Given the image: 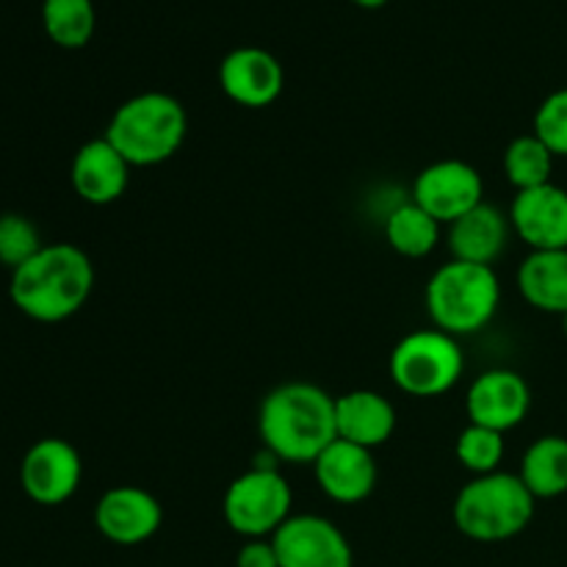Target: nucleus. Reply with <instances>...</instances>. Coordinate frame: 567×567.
Segmentation results:
<instances>
[{"instance_id":"nucleus-1","label":"nucleus","mask_w":567,"mask_h":567,"mask_svg":"<svg viewBox=\"0 0 567 567\" xmlns=\"http://www.w3.org/2000/svg\"><path fill=\"white\" fill-rule=\"evenodd\" d=\"M258 432L277 463L313 465L336 432V396L313 382H286L266 393Z\"/></svg>"},{"instance_id":"nucleus-2","label":"nucleus","mask_w":567,"mask_h":567,"mask_svg":"<svg viewBox=\"0 0 567 567\" xmlns=\"http://www.w3.org/2000/svg\"><path fill=\"white\" fill-rule=\"evenodd\" d=\"M94 291V264L75 244H44L28 264L11 271L14 308L39 324L72 319Z\"/></svg>"},{"instance_id":"nucleus-3","label":"nucleus","mask_w":567,"mask_h":567,"mask_svg":"<svg viewBox=\"0 0 567 567\" xmlns=\"http://www.w3.org/2000/svg\"><path fill=\"white\" fill-rule=\"evenodd\" d=\"M188 133V114L169 92H142L114 111L103 136L136 166H158L181 153Z\"/></svg>"},{"instance_id":"nucleus-4","label":"nucleus","mask_w":567,"mask_h":567,"mask_svg":"<svg viewBox=\"0 0 567 567\" xmlns=\"http://www.w3.org/2000/svg\"><path fill=\"white\" fill-rule=\"evenodd\" d=\"M537 498L518 474L474 476L457 493L452 507L454 526L474 543H504L529 529L535 518Z\"/></svg>"},{"instance_id":"nucleus-5","label":"nucleus","mask_w":567,"mask_h":567,"mask_svg":"<svg viewBox=\"0 0 567 567\" xmlns=\"http://www.w3.org/2000/svg\"><path fill=\"white\" fill-rule=\"evenodd\" d=\"M426 313L437 330L468 338L485 330L502 302V282L493 266L449 260L426 282Z\"/></svg>"},{"instance_id":"nucleus-6","label":"nucleus","mask_w":567,"mask_h":567,"mask_svg":"<svg viewBox=\"0 0 567 567\" xmlns=\"http://www.w3.org/2000/svg\"><path fill=\"white\" fill-rule=\"evenodd\" d=\"M293 491L282 476L280 463L266 452V463L258 460L249 471L227 485L221 498L225 524L244 540H264L291 518Z\"/></svg>"},{"instance_id":"nucleus-7","label":"nucleus","mask_w":567,"mask_h":567,"mask_svg":"<svg viewBox=\"0 0 567 567\" xmlns=\"http://www.w3.org/2000/svg\"><path fill=\"white\" fill-rule=\"evenodd\" d=\"M393 385L415 399H435L452 391L465 371L460 338L437 330H415L393 347L388 360Z\"/></svg>"},{"instance_id":"nucleus-8","label":"nucleus","mask_w":567,"mask_h":567,"mask_svg":"<svg viewBox=\"0 0 567 567\" xmlns=\"http://www.w3.org/2000/svg\"><path fill=\"white\" fill-rule=\"evenodd\" d=\"M83 480L78 449L64 437H42L20 463V487L39 507H59L70 502Z\"/></svg>"},{"instance_id":"nucleus-9","label":"nucleus","mask_w":567,"mask_h":567,"mask_svg":"<svg viewBox=\"0 0 567 567\" xmlns=\"http://www.w3.org/2000/svg\"><path fill=\"white\" fill-rule=\"evenodd\" d=\"M413 203L435 216L441 225H452L460 216L485 203V181L468 161H435L415 177Z\"/></svg>"},{"instance_id":"nucleus-10","label":"nucleus","mask_w":567,"mask_h":567,"mask_svg":"<svg viewBox=\"0 0 567 567\" xmlns=\"http://www.w3.org/2000/svg\"><path fill=\"white\" fill-rule=\"evenodd\" d=\"M271 543L280 567H354L352 543L321 515H291Z\"/></svg>"},{"instance_id":"nucleus-11","label":"nucleus","mask_w":567,"mask_h":567,"mask_svg":"<svg viewBox=\"0 0 567 567\" xmlns=\"http://www.w3.org/2000/svg\"><path fill=\"white\" fill-rule=\"evenodd\" d=\"M164 524V507L138 485H116L94 504V526L114 546H142L153 540Z\"/></svg>"},{"instance_id":"nucleus-12","label":"nucleus","mask_w":567,"mask_h":567,"mask_svg":"<svg viewBox=\"0 0 567 567\" xmlns=\"http://www.w3.org/2000/svg\"><path fill=\"white\" fill-rule=\"evenodd\" d=\"M532 410V388L524 374L513 369H487L465 393L468 424L487 426L502 435L520 426Z\"/></svg>"},{"instance_id":"nucleus-13","label":"nucleus","mask_w":567,"mask_h":567,"mask_svg":"<svg viewBox=\"0 0 567 567\" xmlns=\"http://www.w3.org/2000/svg\"><path fill=\"white\" fill-rule=\"evenodd\" d=\"M219 86L241 109H269L282 94L286 72L269 50L244 44L221 59Z\"/></svg>"},{"instance_id":"nucleus-14","label":"nucleus","mask_w":567,"mask_h":567,"mask_svg":"<svg viewBox=\"0 0 567 567\" xmlns=\"http://www.w3.org/2000/svg\"><path fill=\"white\" fill-rule=\"evenodd\" d=\"M509 225L532 252L567 249V192L557 183L515 192Z\"/></svg>"},{"instance_id":"nucleus-15","label":"nucleus","mask_w":567,"mask_h":567,"mask_svg":"<svg viewBox=\"0 0 567 567\" xmlns=\"http://www.w3.org/2000/svg\"><path fill=\"white\" fill-rule=\"evenodd\" d=\"M313 474L316 485L330 502L360 504L374 493L380 471H377L374 452L349 441H336L319 454Z\"/></svg>"},{"instance_id":"nucleus-16","label":"nucleus","mask_w":567,"mask_h":567,"mask_svg":"<svg viewBox=\"0 0 567 567\" xmlns=\"http://www.w3.org/2000/svg\"><path fill=\"white\" fill-rule=\"evenodd\" d=\"M133 166L105 136L81 144L72 158L70 181L78 197L89 205H111L131 186Z\"/></svg>"},{"instance_id":"nucleus-17","label":"nucleus","mask_w":567,"mask_h":567,"mask_svg":"<svg viewBox=\"0 0 567 567\" xmlns=\"http://www.w3.org/2000/svg\"><path fill=\"white\" fill-rule=\"evenodd\" d=\"M338 441H349L369 452L385 446L396 432V408L382 393L358 388L336 396Z\"/></svg>"},{"instance_id":"nucleus-18","label":"nucleus","mask_w":567,"mask_h":567,"mask_svg":"<svg viewBox=\"0 0 567 567\" xmlns=\"http://www.w3.org/2000/svg\"><path fill=\"white\" fill-rule=\"evenodd\" d=\"M509 236H513L509 214L485 199L449 225V249L454 260L493 266L507 249Z\"/></svg>"},{"instance_id":"nucleus-19","label":"nucleus","mask_w":567,"mask_h":567,"mask_svg":"<svg viewBox=\"0 0 567 567\" xmlns=\"http://www.w3.org/2000/svg\"><path fill=\"white\" fill-rule=\"evenodd\" d=\"M518 291L540 313H567V249L529 252L518 266Z\"/></svg>"},{"instance_id":"nucleus-20","label":"nucleus","mask_w":567,"mask_h":567,"mask_svg":"<svg viewBox=\"0 0 567 567\" xmlns=\"http://www.w3.org/2000/svg\"><path fill=\"white\" fill-rule=\"evenodd\" d=\"M518 476L532 496L559 498L567 493V437L543 435L532 443L520 460Z\"/></svg>"},{"instance_id":"nucleus-21","label":"nucleus","mask_w":567,"mask_h":567,"mask_svg":"<svg viewBox=\"0 0 567 567\" xmlns=\"http://www.w3.org/2000/svg\"><path fill=\"white\" fill-rule=\"evenodd\" d=\"M441 227L435 216L410 199L385 216V241L402 258H426L441 244Z\"/></svg>"},{"instance_id":"nucleus-22","label":"nucleus","mask_w":567,"mask_h":567,"mask_svg":"<svg viewBox=\"0 0 567 567\" xmlns=\"http://www.w3.org/2000/svg\"><path fill=\"white\" fill-rule=\"evenodd\" d=\"M42 28L53 44L81 50L92 42L97 14L92 0H42Z\"/></svg>"},{"instance_id":"nucleus-23","label":"nucleus","mask_w":567,"mask_h":567,"mask_svg":"<svg viewBox=\"0 0 567 567\" xmlns=\"http://www.w3.org/2000/svg\"><path fill=\"white\" fill-rule=\"evenodd\" d=\"M554 158L557 155L535 133H524V136H515L504 150V175L515 192H529V188L554 183Z\"/></svg>"},{"instance_id":"nucleus-24","label":"nucleus","mask_w":567,"mask_h":567,"mask_svg":"<svg viewBox=\"0 0 567 567\" xmlns=\"http://www.w3.org/2000/svg\"><path fill=\"white\" fill-rule=\"evenodd\" d=\"M457 452L460 465L465 471H471L474 476L496 474L502 471V460L507 454V441H504L502 432L487 430V426L468 424L457 437Z\"/></svg>"},{"instance_id":"nucleus-25","label":"nucleus","mask_w":567,"mask_h":567,"mask_svg":"<svg viewBox=\"0 0 567 567\" xmlns=\"http://www.w3.org/2000/svg\"><path fill=\"white\" fill-rule=\"evenodd\" d=\"M42 236L39 227L22 214L0 216V266L9 271L20 269L22 264L33 258L42 249Z\"/></svg>"},{"instance_id":"nucleus-26","label":"nucleus","mask_w":567,"mask_h":567,"mask_svg":"<svg viewBox=\"0 0 567 567\" xmlns=\"http://www.w3.org/2000/svg\"><path fill=\"white\" fill-rule=\"evenodd\" d=\"M535 133L557 158H567V86L548 94L535 114Z\"/></svg>"},{"instance_id":"nucleus-27","label":"nucleus","mask_w":567,"mask_h":567,"mask_svg":"<svg viewBox=\"0 0 567 567\" xmlns=\"http://www.w3.org/2000/svg\"><path fill=\"white\" fill-rule=\"evenodd\" d=\"M236 567H280V557H277L271 537L244 543L236 554Z\"/></svg>"},{"instance_id":"nucleus-28","label":"nucleus","mask_w":567,"mask_h":567,"mask_svg":"<svg viewBox=\"0 0 567 567\" xmlns=\"http://www.w3.org/2000/svg\"><path fill=\"white\" fill-rule=\"evenodd\" d=\"M352 3L363 6V9H380V6H385L388 0H352Z\"/></svg>"},{"instance_id":"nucleus-29","label":"nucleus","mask_w":567,"mask_h":567,"mask_svg":"<svg viewBox=\"0 0 567 567\" xmlns=\"http://www.w3.org/2000/svg\"><path fill=\"white\" fill-rule=\"evenodd\" d=\"M559 319H563V332H565V338H567V313L559 316Z\"/></svg>"}]
</instances>
